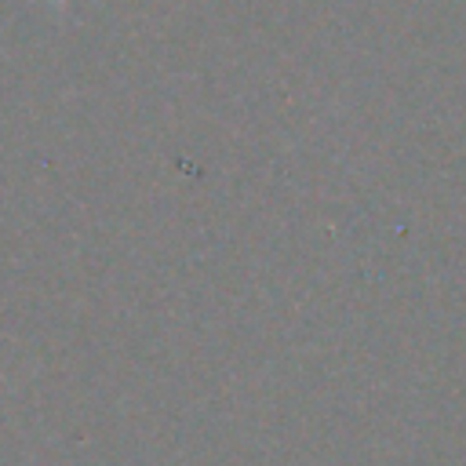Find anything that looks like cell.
I'll use <instances>...</instances> for the list:
<instances>
[{
	"label": "cell",
	"mask_w": 466,
	"mask_h": 466,
	"mask_svg": "<svg viewBox=\"0 0 466 466\" xmlns=\"http://www.w3.org/2000/svg\"><path fill=\"white\" fill-rule=\"evenodd\" d=\"M58 4H62V0H58Z\"/></svg>",
	"instance_id": "obj_1"
}]
</instances>
